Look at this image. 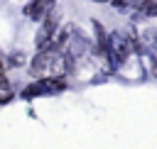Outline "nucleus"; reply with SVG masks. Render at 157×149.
<instances>
[{
    "label": "nucleus",
    "instance_id": "4",
    "mask_svg": "<svg viewBox=\"0 0 157 149\" xmlns=\"http://www.w3.org/2000/svg\"><path fill=\"white\" fill-rule=\"evenodd\" d=\"M54 54L56 51H49V49H42L34 59H32V64H29V73L32 76H39V73H47L49 68H52V61H54Z\"/></svg>",
    "mask_w": 157,
    "mask_h": 149
},
{
    "label": "nucleus",
    "instance_id": "9",
    "mask_svg": "<svg viewBox=\"0 0 157 149\" xmlns=\"http://www.w3.org/2000/svg\"><path fill=\"white\" fill-rule=\"evenodd\" d=\"M0 73H2V59H0Z\"/></svg>",
    "mask_w": 157,
    "mask_h": 149
},
{
    "label": "nucleus",
    "instance_id": "5",
    "mask_svg": "<svg viewBox=\"0 0 157 149\" xmlns=\"http://www.w3.org/2000/svg\"><path fill=\"white\" fill-rule=\"evenodd\" d=\"M54 10V0H32L27 7H25V15L29 17V20H44V15L47 12H52Z\"/></svg>",
    "mask_w": 157,
    "mask_h": 149
},
{
    "label": "nucleus",
    "instance_id": "7",
    "mask_svg": "<svg viewBox=\"0 0 157 149\" xmlns=\"http://www.w3.org/2000/svg\"><path fill=\"white\" fill-rule=\"evenodd\" d=\"M10 64H12V66H22V64H25V56H22V51H15V54L10 56Z\"/></svg>",
    "mask_w": 157,
    "mask_h": 149
},
{
    "label": "nucleus",
    "instance_id": "1",
    "mask_svg": "<svg viewBox=\"0 0 157 149\" xmlns=\"http://www.w3.org/2000/svg\"><path fill=\"white\" fill-rule=\"evenodd\" d=\"M108 51H110L113 61H115L118 66H123V64L130 59V54H132V46H130V42H128V37H125V34H118V32H113V37L108 39Z\"/></svg>",
    "mask_w": 157,
    "mask_h": 149
},
{
    "label": "nucleus",
    "instance_id": "3",
    "mask_svg": "<svg viewBox=\"0 0 157 149\" xmlns=\"http://www.w3.org/2000/svg\"><path fill=\"white\" fill-rule=\"evenodd\" d=\"M64 88H66V83H64L59 76H54V78H42V81H37L34 85L25 88V95H37V93H59V90H64Z\"/></svg>",
    "mask_w": 157,
    "mask_h": 149
},
{
    "label": "nucleus",
    "instance_id": "8",
    "mask_svg": "<svg viewBox=\"0 0 157 149\" xmlns=\"http://www.w3.org/2000/svg\"><path fill=\"white\" fill-rule=\"evenodd\" d=\"M7 100H12V93H7V90H0V105H2V103H7Z\"/></svg>",
    "mask_w": 157,
    "mask_h": 149
},
{
    "label": "nucleus",
    "instance_id": "2",
    "mask_svg": "<svg viewBox=\"0 0 157 149\" xmlns=\"http://www.w3.org/2000/svg\"><path fill=\"white\" fill-rule=\"evenodd\" d=\"M59 22H61V15H59L56 10H52V12L44 15L42 29H39V34H37V46H47V44L52 42V37H54L56 29H59Z\"/></svg>",
    "mask_w": 157,
    "mask_h": 149
},
{
    "label": "nucleus",
    "instance_id": "6",
    "mask_svg": "<svg viewBox=\"0 0 157 149\" xmlns=\"http://www.w3.org/2000/svg\"><path fill=\"white\" fill-rule=\"evenodd\" d=\"M137 10H140V15H145V17H157V0H140Z\"/></svg>",
    "mask_w": 157,
    "mask_h": 149
}]
</instances>
